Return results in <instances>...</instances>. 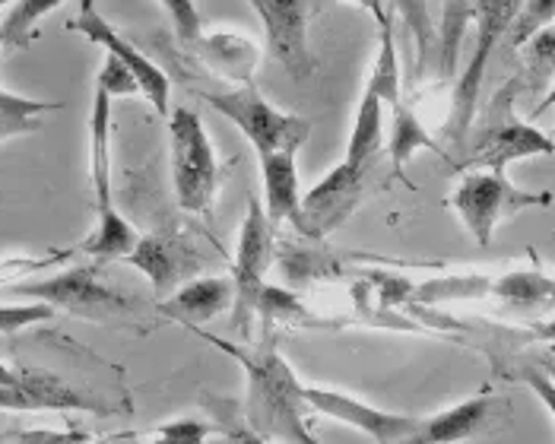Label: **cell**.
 <instances>
[{
  "instance_id": "6da1fadb",
  "label": "cell",
  "mask_w": 555,
  "mask_h": 444,
  "mask_svg": "<svg viewBox=\"0 0 555 444\" xmlns=\"http://www.w3.org/2000/svg\"><path fill=\"white\" fill-rule=\"evenodd\" d=\"M197 337H204L207 343H214L219 353L232 355L248 378V391L242 403V416L245 422L255 429L257 435L280 444H318V439L308 429V403H305V388L299 384L296 371L289 368V362L276 353L270 334L260 340L255 353L225 343L214 334L191 327Z\"/></svg>"
},
{
  "instance_id": "7a4b0ae2",
  "label": "cell",
  "mask_w": 555,
  "mask_h": 444,
  "mask_svg": "<svg viewBox=\"0 0 555 444\" xmlns=\"http://www.w3.org/2000/svg\"><path fill=\"white\" fill-rule=\"evenodd\" d=\"M520 87H524L520 77H512L505 87L489 99V105L482 112V121L473 125L470 136L464 143V156H461V166H457L461 172H473V169L505 172V166H512L517 159L555 156V140H550L546 133L517 118L514 102H517Z\"/></svg>"
},
{
  "instance_id": "3957f363",
  "label": "cell",
  "mask_w": 555,
  "mask_h": 444,
  "mask_svg": "<svg viewBox=\"0 0 555 444\" xmlns=\"http://www.w3.org/2000/svg\"><path fill=\"white\" fill-rule=\"evenodd\" d=\"M16 296H26L33 302H44L54 311H67L80 321H95V324H137L140 317V299L112 289L102 276V264L70 266L57 276L48 279H33L20 283Z\"/></svg>"
},
{
  "instance_id": "277c9868",
  "label": "cell",
  "mask_w": 555,
  "mask_h": 444,
  "mask_svg": "<svg viewBox=\"0 0 555 444\" xmlns=\"http://www.w3.org/2000/svg\"><path fill=\"white\" fill-rule=\"evenodd\" d=\"M169 146H171V181L178 207L188 213L210 217L219 191V162H216L214 143L197 112L178 105L171 108Z\"/></svg>"
},
{
  "instance_id": "5b68a950",
  "label": "cell",
  "mask_w": 555,
  "mask_h": 444,
  "mask_svg": "<svg viewBox=\"0 0 555 444\" xmlns=\"http://www.w3.org/2000/svg\"><path fill=\"white\" fill-rule=\"evenodd\" d=\"M553 200L555 197L550 191H520L517 184L508 181L505 172L473 169V172H464L461 184L448 197V207L467 225L476 245L486 248L502 222L524 213V210L553 207Z\"/></svg>"
},
{
  "instance_id": "8992f818",
  "label": "cell",
  "mask_w": 555,
  "mask_h": 444,
  "mask_svg": "<svg viewBox=\"0 0 555 444\" xmlns=\"http://www.w3.org/2000/svg\"><path fill=\"white\" fill-rule=\"evenodd\" d=\"M201 99L248 136L257 159L267 153H299L305 140L311 136V121H305L301 115H286L273 108L251 83L222 89V92L204 89Z\"/></svg>"
},
{
  "instance_id": "52a82bcc",
  "label": "cell",
  "mask_w": 555,
  "mask_h": 444,
  "mask_svg": "<svg viewBox=\"0 0 555 444\" xmlns=\"http://www.w3.org/2000/svg\"><path fill=\"white\" fill-rule=\"evenodd\" d=\"M520 0H473V19H476V39H473V54L457 80L454 89V102H451V118L444 125L448 140L464 149L470 128L476 125V102H479V89L486 80V67L495 54V48L502 39H508L514 16H517Z\"/></svg>"
},
{
  "instance_id": "ba28073f",
  "label": "cell",
  "mask_w": 555,
  "mask_h": 444,
  "mask_svg": "<svg viewBox=\"0 0 555 444\" xmlns=\"http://www.w3.org/2000/svg\"><path fill=\"white\" fill-rule=\"evenodd\" d=\"M273 264V225L263 213V204L251 197L248 217L238 232V254L232 264V327L238 334H251L257 317V302L267 286V270Z\"/></svg>"
},
{
  "instance_id": "9c48e42d",
  "label": "cell",
  "mask_w": 555,
  "mask_h": 444,
  "mask_svg": "<svg viewBox=\"0 0 555 444\" xmlns=\"http://www.w3.org/2000/svg\"><path fill=\"white\" fill-rule=\"evenodd\" d=\"M67 29L70 32H80L86 42L92 44H102L105 48V54H112V57H118L121 64H128L130 74L137 77V87H140V95L156 108V115H163V118H169L171 108H169V95H171V80L169 74L159 67V64H153L137 44L125 39L102 13H99V6H95V0H80V13L67 23Z\"/></svg>"
},
{
  "instance_id": "30bf717a",
  "label": "cell",
  "mask_w": 555,
  "mask_h": 444,
  "mask_svg": "<svg viewBox=\"0 0 555 444\" xmlns=\"http://www.w3.org/2000/svg\"><path fill=\"white\" fill-rule=\"evenodd\" d=\"M125 261L150 279L156 299L163 302L178 286L194 279L197 264H201V251H197L194 238L184 235L181 228H159V232L140 235L137 248Z\"/></svg>"
},
{
  "instance_id": "8fae6325",
  "label": "cell",
  "mask_w": 555,
  "mask_h": 444,
  "mask_svg": "<svg viewBox=\"0 0 555 444\" xmlns=\"http://www.w3.org/2000/svg\"><path fill=\"white\" fill-rule=\"evenodd\" d=\"M251 6L263 23L267 51L293 80H308L314 74V54L308 44L311 0H251Z\"/></svg>"
},
{
  "instance_id": "7c38bea8",
  "label": "cell",
  "mask_w": 555,
  "mask_h": 444,
  "mask_svg": "<svg viewBox=\"0 0 555 444\" xmlns=\"http://www.w3.org/2000/svg\"><path fill=\"white\" fill-rule=\"evenodd\" d=\"M362 191H365V169L340 162L324 181H318L308 194H301V238L321 241L334 228H340L356 213Z\"/></svg>"
},
{
  "instance_id": "4fadbf2b",
  "label": "cell",
  "mask_w": 555,
  "mask_h": 444,
  "mask_svg": "<svg viewBox=\"0 0 555 444\" xmlns=\"http://www.w3.org/2000/svg\"><path fill=\"white\" fill-rule=\"evenodd\" d=\"M305 403L311 413L327 416V419L343 422V426H352L375 444L406 442L420 429V416L387 413V409H378L372 403H362L352 394L331 391V388H305Z\"/></svg>"
},
{
  "instance_id": "5bb4252c",
  "label": "cell",
  "mask_w": 555,
  "mask_h": 444,
  "mask_svg": "<svg viewBox=\"0 0 555 444\" xmlns=\"http://www.w3.org/2000/svg\"><path fill=\"white\" fill-rule=\"evenodd\" d=\"M508 416V403L505 397L492 394V391H479L476 397L461 400L435 416L420 419V429L400 444H461L479 439L486 432H492L502 419Z\"/></svg>"
},
{
  "instance_id": "9a60e30c",
  "label": "cell",
  "mask_w": 555,
  "mask_h": 444,
  "mask_svg": "<svg viewBox=\"0 0 555 444\" xmlns=\"http://www.w3.org/2000/svg\"><path fill=\"white\" fill-rule=\"evenodd\" d=\"M0 409L33 413V409H57V413H108L105 403L67 384L64 378L42 368H16V381L0 388Z\"/></svg>"
},
{
  "instance_id": "2e32d148",
  "label": "cell",
  "mask_w": 555,
  "mask_h": 444,
  "mask_svg": "<svg viewBox=\"0 0 555 444\" xmlns=\"http://www.w3.org/2000/svg\"><path fill=\"white\" fill-rule=\"evenodd\" d=\"M89 181L95 200V220L118 213L112 191V95L95 87L89 108Z\"/></svg>"
},
{
  "instance_id": "e0dca14e",
  "label": "cell",
  "mask_w": 555,
  "mask_h": 444,
  "mask_svg": "<svg viewBox=\"0 0 555 444\" xmlns=\"http://www.w3.org/2000/svg\"><path fill=\"white\" fill-rule=\"evenodd\" d=\"M232 299H235L232 276H197L178 286L169 299H163L159 314H166L169 321H178L191 330L197 324L214 321L222 311H232Z\"/></svg>"
},
{
  "instance_id": "ac0fdd59",
  "label": "cell",
  "mask_w": 555,
  "mask_h": 444,
  "mask_svg": "<svg viewBox=\"0 0 555 444\" xmlns=\"http://www.w3.org/2000/svg\"><path fill=\"white\" fill-rule=\"evenodd\" d=\"M260 178H263V213L270 225L293 222L299 232L301 191L296 172V153H267L260 156Z\"/></svg>"
},
{
  "instance_id": "d6986e66",
  "label": "cell",
  "mask_w": 555,
  "mask_h": 444,
  "mask_svg": "<svg viewBox=\"0 0 555 444\" xmlns=\"http://www.w3.org/2000/svg\"><path fill=\"white\" fill-rule=\"evenodd\" d=\"M486 292H492L495 299L508 302L512 309H555V279L546 276V273H537V270H517V273H505L499 279H489L486 283Z\"/></svg>"
},
{
  "instance_id": "ffe728a7",
  "label": "cell",
  "mask_w": 555,
  "mask_h": 444,
  "mask_svg": "<svg viewBox=\"0 0 555 444\" xmlns=\"http://www.w3.org/2000/svg\"><path fill=\"white\" fill-rule=\"evenodd\" d=\"M382 108H385V102L375 92L365 89V95H362V102L356 108V125H352V133H349V143H346V159H343L346 166L365 169L378 156V149L385 143Z\"/></svg>"
},
{
  "instance_id": "44dd1931",
  "label": "cell",
  "mask_w": 555,
  "mask_h": 444,
  "mask_svg": "<svg viewBox=\"0 0 555 444\" xmlns=\"http://www.w3.org/2000/svg\"><path fill=\"white\" fill-rule=\"evenodd\" d=\"M387 149H390L393 175L400 178V181H406V162H410L413 153H420V149H431V153H438L441 159H448V153H444V149L431 140V133L420 125L416 112L406 108L403 102L393 105V128H390Z\"/></svg>"
},
{
  "instance_id": "7402d4cb",
  "label": "cell",
  "mask_w": 555,
  "mask_h": 444,
  "mask_svg": "<svg viewBox=\"0 0 555 444\" xmlns=\"http://www.w3.org/2000/svg\"><path fill=\"white\" fill-rule=\"evenodd\" d=\"M137 241H140L137 228L121 213H112L95 220V228L86 235L80 251L92 258V264H108V261H125L137 248Z\"/></svg>"
},
{
  "instance_id": "603a6c76",
  "label": "cell",
  "mask_w": 555,
  "mask_h": 444,
  "mask_svg": "<svg viewBox=\"0 0 555 444\" xmlns=\"http://www.w3.org/2000/svg\"><path fill=\"white\" fill-rule=\"evenodd\" d=\"M67 0H16L10 13L0 23V44L3 51H23L36 39V29L51 10H57Z\"/></svg>"
},
{
  "instance_id": "cb8c5ba5",
  "label": "cell",
  "mask_w": 555,
  "mask_h": 444,
  "mask_svg": "<svg viewBox=\"0 0 555 444\" xmlns=\"http://www.w3.org/2000/svg\"><path fill=\"white\" fill-rule=\"evenodd\" d=\"M61 102H39L26 95H13L0 89V140L23 136L42 128L44 112H57Z\"/></svg>"
},
{
  "instance_id": "d4e9b609",
  "label": "cell",
  "mask_w": 555,
  "mask_h": 444,
  "mask_svg": "<svg viewBox=\"0 0 555 444\" xmlns=\"http://www.w3.org/2000/svg\"><path fill=\"white\" fill-rule=\"evenodd\" d=\"M197 44L207 48V61L216 64V67H222L225 77L251 83L257 54L255 44L248 42V39H242V36H214V39H201Z\"/></svg>"
},
{
  "instance_id": "484cf974",
  "label": "cell",
  "mask_w": 555,
  "mask_h": 444,
  "mask_svg": "<svg viewBox=\"0 0 555 444\" xmlns=\"http://www.w3.org/2000/svg\"><path fill=\"white\" fill-rule=\"evenodd\" d=\"M378 29H382V44H378V57H375L365 89L393 108L400 102V61H397V42H393V16L378 23Z\"/></svg>"
},
{
  "instance_id": "4316f807",
  "label": "cell",
  "mask_w": 555,
  "mask_h": 444,
  "mask_svg": "<svg viewBox=\"0 0 555 444\" xmlns=\"http://www.w3.org/2000/svg\"><path fill=\"white\" fill-rule=\"evenodd\" d=\"M520 54H524L520 83L524 87H546L555 77V26L537 32L530 42L520 48Z\"/></svg>"
},
{
  "instance_id": "83f0119b",
  "label": "cell",
  "mask_w": 555,
  "mask_h": 444,
  "mask_svg": "<svg viewBox=\"0 0 555 444\" xmlns=\"http://www.w3.org/2000/svg\"><path fill=\"white\" fill-rule=\"evenodd\" d=\"M406 23V29L416 39V77L428 67L431 57V44H435V29H431V13H428L426 0H387Z\"/></svg>"
},
{
  "instance_id": "f1b7e54d",
  "label": "cell",
  "mask_w": 555,
  "mask_h": 444,
  "mask_svg": "<svg viewBox=\"0 0 555 444\" xmlns=\"http://www.w3.org/2000/svg\"><path fill=\"white\" fill-rule=\"evenodd\" d=\"M550 26H555V0H520L517 16L508 29V44L514 51H520L537 32H543Z\"/></svg>"
},
{
  "instance_id": "f546056e",
  "label": "cell",
  "mask_w": 555,
  "mask_h": 444,
  "mask_svg": "<svg viewBox=\"0 0 555 444\" xmlns=\"http://www.w3.org/2000/svg\"><path fill=\"white\" fill-rule=\"evenodd\" d=\"M207 406L214 409V419H216V432L219 435H225L232 444H276L270 442V439H263V435H257L255 429L245 422V416H242V406L238 403H232V400H216L207 397Z\"/></svg>"
},
{
  "instance_id": "4dcf8cb0",
  "label": "cell",
  "mask_w": 555,
  "mask_h": 444,
  "mask_svg": "<svg viewBox=\"0 0 555 444\" xmlns=\"http://www.w3.org/2000/svg\"><path fill=\"white\" fill-rule=\"evenodd\" d=\"M57 311L44 302H26V305H0V334L3 337H13L26 327H36V324H48L54 321Z\"/></svg>"
},
{
  "instance_id": "1f68e13d",
  "label": "cell",
  "mask_w": 555,
  "mask_h": 444,
  "mask_svg": "<svg viewBox=\"0 0 555 444\" xmlns=\"http://www.w3.org/2000/svg\"><path fill=\"white\" fill-rule=\"evenodd\" d=\"M210 432H216L214 426L184 416V419H175V422L159 426L150 444H207V435H210Z\"/></svg>"
},
{
  "instance_id": "d6a6232c",
  "label": "cell",
  "mask_w": 555,
  "mask_h": 444,
  "mask_svg": "<svg viewBox=\"0 0 555 444\" xmlns=\"http://www.w3.org/2000/svg\"><path fill=\"white\" fill-rule=\"evenodd\" d=\"M163 10L171 16V26L178 32V39L188 44H197L204 39L201 32V13H197V3L194 0H159Z\"/></svg>"
},
{
  "instance_id": "836d02e7",
  "label": "cell",
  "mask_w": 555,
  "mask_h": 444,
  "mask_svg": "<svg viewBox=\"0 0 555 444\" xmlns=\"http://www.w3.org/2000/svg\"><path fill=\"white\" fill-rule=\"evenodd\" d=\"M95 87L105 89L112 99H115V95H118V99H125V95H140L137 77L130 74L128 64H121V61L112 57V54H105V64H102V70H99V77H95Z\"/></svg>"
},
{
  "instance_id": "e575fe53",
  "label": "cell",
  "mask_w": 555,
  "mask_h": 444,
  "mask_svg": "<svg viewBox=\"0 0 555 444\" xmlns=\"http://www.w3.org/2000/svg\"><path fill=\"white\" fill-rule=\"evenodd\" d=\"M89 435L80 429H67V432H54V429H26V432H13V439L7 444H83Z\"/></svg>"
},
{
  "instance_id": "d590c367",
  "label": "cell",
  "mask_w": 555,
  "mask_h": 444,
  "mask_svg": "<svg viewBox=\"0 0 555 444\" xmlns=\"http://www.w3.org/2000/svg\"><path fill=\"white\" fill-rule=\"evenodd\" d=\"M520 381L540 397V403L550 409V416L555 419V384L550 381V375H546L543 368H524V371H520Z\"/></svg>"
},
{
  "instance_id": "8d00e7d4",
  "label": "cell",
  "mask_w": 555,
  "mask_h": 444,
  "mask_svg": "<svg viewBox=\"0 0 555 444\" xmlns=\"http://www.w3.org/2000/svg\"><path fill=\"white\" fill-rule=\"evenodd\" d=\"M527 334L540 343H555V317H540L527 327Z\"/></svg>"
},
{
  "instance_id": "74e56055",
  "label": "cell",
  "mask_w": 555,
  "mask_h": 444,
  "mask_svg": "<svg viewBox=\"0 0 555 444\" xmlns=\"http://www.w3.org/2000/svg\"><path fill=\"white\" fill-rule=\"evenodd\" d=\"M13 381H16V368H10V365L0 362V388H10Z\"/></svg>"
},
{
  "instance_id": "f35d334b",
  "label": "cell",
  "mask_w": 555,
  "mask_h": 444,
  "mask_svg": "<svg viewBox=\"0 0 555 444\" xmlns=\"http://www.w3.org/2000/svg\"><path fill=\"white\" fill-rule=\"evenodd\" d=\"M99 444H150V442L137 439V435H112V439H102Z\"/></svg>"
},
{
  "instance_id": "ab89813d",
  "label": "cell",
  "mask_w": 555,
  "mask_h": 444,
  "mask_svg": "<svg viewBox=\"0 0 555 444\" xmlns=\"http://www.w3.org/2000/svg\"><path fill=\"white\" fill-rule=\"evenodd\" d=\"M553 105H555V87L550 89V92H546V99L537 105V115H543V112H546V108H553Z\"/></svg>"
},
{
  "instance_id": "60d3db41",
  "label": "cell",
  "mask_w": 555,
  "mask_h": 444,
  "mask_svg": "<svg viewBox=\"0 0 555 444\" xmlns=\"http://www.w3.org/2000/svg\"><path fill=\"white\" fill-rule=\"evenodd\" d=\"M543 371H546V375H550V381H553V384H555V355H553V358H550V365H546V368H543Z\"/></svg>"
},
{
  "instance_id": "b9f144b4",
  "label": "cell",
  "mask_w": 555,
  "mask_h": 444,
  "mask_svg": "<svg viewBox=\"0 0 555 444\" xmlns=\"http://www.w3.org/2000/svg\"><path fill=\"white\" fill-rule=\"evenodd\" d=\"M13 432H16V429H7V432H0V444L10 442V439H13Z\"/></svg>"
},
{
  "instance_id": "7bdbcfd3",
  "label": "cell",
  "mask_w": 555,
  "mask_h": 444,
  "mask_svg": "<svg viewBox=\"0 0 555 444\" xmlns=\"http://www.w3.org/2000/svg\"><path fill=\"white\" fill-rule=\"evenodd\" d=\"M3 3H10V0H0V6H3Z\"/></svg>"
},
{
  "instance_id": "ee69618b",
  "label": "cell",
  "mask_w": 555,
  "mask_h": 444,
  "mask_svg": "<svg viewBox=\"0 0 555 444\" xmlns=\"http://www.w3.org/2000/svg\"><path fill=\"white\" fill-rule=\"evenodd\" d=\"M0 54H3V44H0Z\"/></svg>"
}]
</instances>
